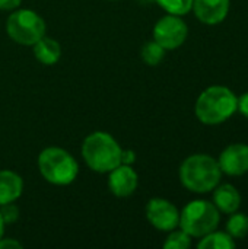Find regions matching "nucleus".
Returning a JSON list of instances; mask_svg holds the SVG:
<instances>
[{"instance_id": "obj_14", "label": "nucleus", "mask_w": 248, "mask_h": 249, "mask_svg": "<svg viewBox=\"0 0 248 249\" xmlns=\"http://www.w3.org/2000/svg\"><path fill=\"white\" fill-rule=\"evenodd\" d=\"M34 55L39 63L45 66H53L58 61L61 55V47L56 39L44 35L34 44Z\"/></svg>"}, {"instance_id": "obj_19", "label": "nucleus", "mask_w": 248, "mask_h": 249, "mask_svg": "<svg viewBox=\"0 0 248 249\" xmlns=\"http://www.w3.org/2000/svg\"><path fill=\"white\" fill-rule=\"evenodd\" d=\"M191 245V236L184 231H174L164 242L165 249H187Z\"/></svg>"}, {"instance_id": "obj_18", "label": "nucleus", "mask_w": 248, "mask_h": 249, "mask_svg": "<svg viewBox=\"0 0 248 249\" xmlns=\"http://www.w3.org/2000/svg\"><path fill=\"white\" fill-rule=\"evenodd\" d=\"M170 15L183 16L187 15L193 7V0H155Z\"/></svg>"}, {"instance_id": "obj_25", "label": "nucleus", "mask_w": 248, "mask_h": 249, "mask_svg": "<svg viewBox=\"0 0 248 249\" xmlns=\"http://www.w3.org/2000/svg\"><path fill=\"white\" fill-rule=\"evenodd\" d=\"M3 233H4V222H3V219L0 216V239L3 238Z\"/></svg>"}, {"instance_id": "obj_4", "label": "nucleus", "mask_w": 248, "mask_h": 249, "mask_svg": "<svg viewBox=\"0 0 248 249\" xmlns=\"http://www.w3.org/2000/svg\"><path fill=\"white\" fill-rule=\"evenodd\" d=\"M38 168L41 175L54 185H69L79 174L75 158L60 147L44 149L38 156Z\"/></svg>"}, {"instance_id": "obj_13", "label": "nucleus", "mask_w": 248, "mask_h": 249, "mask_svg": "<svg viewBox=\"0 0 248 249\" xmlns=\"http://www.w3.org/2000/svg\"><path fill=\"white\" fill-rule=\"evenodd\" d=\"M23 182L12 171H0V206L16 201L22 194Z\"/></svg>"}, {"instance_id": "obj_15", "label": "nucleus", "mask_w": 248, "mask_h": 249, "mask_svg": "<svg viewBox=\"0 0 248 249\" xmlns=\"http://www.w3.org/2000/svg\"><path fill=\"white\" fill-rule=\"evenodd\" d=\"M237 247L234 238L228 232H210L202 238L199 249H232Z\"/></svg>"}, {"instance_id": "obj_16", "label": "nucleus", "mask_w": 248, "mask_h": 249, "mask_svg": "<svg viewBox=\"0 0 248 249\" xmlns=\"http://www.w3.org/2000/svg\"><path fill=\"white\" fill-rule=\"evenodd\" d=\"M227 232L234 239H244L248 235V216L244 213H232L227 222Z\"/></svg>"}, {"instance_id": "obj_8", "label": "nucleus", "mask_w": 248, "mask_h": 249, "mask_svg": "<svg viewBox=\"0 0 248 249\" xmlns=\"http://www.w3.org/2000/svg\"><path fill=\"white\" fill-rule=\"evenodd\" d=\"M146 217L155 229L162 232H172L180 223V212L164 198H152L148 203Z\"/></svg>"}, {"instance_id": "obj_17", "label": "nucleus", "mask_w": 248, "mask_h": 249, "mask_svg": "<svg viewBox=\"0 0 248 249\" xmlns=\"http://www.w3.org/2000/svg\"><path fill=\"white\" fill-rule=\"evenodd\" d=\"M140 55L148 66H158L165 57V48L156 41H149L142 47Z\"/></svg>"}, {"instance_id": "obj_1", "label": "nucleus", "mask_w": 248, "mask_h": 249, "mask_svg": "<svg viewBox=\"0 0 248 249\" xmlns=\"http://www.w3.org/2000/svg\"><path fill=\"white\" fill-rule=\"evenodd\" d=\"M238 98L227 86H210L203 90L194 107L196 117L206 125H218L225 123L237 112Z\"/></svg>"}, {"instance_id": "obj_21", "label": "nucleus", "mask_w": 248, "mask_h": 249, "mask_svg": "<svg viewBox=\"0 0 248 249\" xmlns=\"http://www.w3.org/2000/svg\"><path fill=\"white\" fill-rule=\"evenodd\" d=\"M237 111H240L246 118H248V92L243 93L238 98V105H237Z\"/></svg>"}, {"instance_id": "obj_7", "label": "nucleus", "mask_w": 248, "mask_h": 249, "mask_svg": "<svg viewBox=\"0 0 248 249\" xmlns=\"http://www.w3.org/2000/svg\"><path fill=\"white\" fill-rule=\"evenodd\" d=\"M187 34V23L177 15L164 16L153 28V39L165 50H175L183 45Z\"/></svg>"}, {"instance_id": "obj_24", "label": "nucleus", "mask_w": 248, "mask_h": 249, "mask_svg": "<svg viewBox=\"0 0 248 249\" xmlns=\"http://www.w3.org/2000/svg\"><path fill=\"white\" fill-rule=\"evenodd\" d=\"M133 162H134V152H132V150H123L121 152V163L130 165Z\"/></svg>"}, {"instance_id": "obj_2", "label": "nucleus", "mask_w": 248, "mask_h": 249, "mask_svg": "<svg viewBox=\"0 0 248 249\" xmlns=\"http://www.w3.org/2000/svg\"><path fill=\"white\" fill-rule=\"evenodd\" d=\"M222 177L216 159L209 155H191L180 166V181L191 193L206 194L213 191Z\"/></svg>"}, {"instance_id": "obj_3", "label": "nucleus", "mask_w": 248, "mask_h": 249, "mask_svg": "<svg viewBox=\"0 0 248 249\" xmlns=\"http://www.w3.org/2000/svg\"><path fill=\"white\" fill-rule=\"evenodd\" d=\"M123 149L115 139L104 131L89 134L82 144V156L86 165L99 174H105L121 165Z\"/></svg>"}, {"instance_id": "obj_5", "label": "nucleus", "mask_w": 248, "mask_h": 249, "mask_svg": "<svg viewBox=\"0 0 248 249\" xmlns=\"http://www.w3.org/2000/svg\"><path fill=\"white\" fill-rule=\"evenodd\" d=\"M219 222L221 214L213 203L206 200H194L180 213L178 226H181V231L191 238H203L205 235L216 231Z\"/></svg>"}, {"instance_id": "obj_20", "label": "nucleus", "mask_w": 248, "mask_h": 249, "mask_svg": "<svg viewBox=\"0 0 248 249\" xmlns=\"http://www.w3.org/2000/svg\"><path fill=\"white\" fill-rule=\"evenodd\" d=\"M0 216H1V219L4 222V225L13 223L19 217V209L13 203L3 204V206H0Z\"/></svg>"}, {"instance_id": "obj_10", "label": "nucleus", "mask_w": 248, "mask_h": 249, "mask_svg": "<svg viewBox=\"0 0 248 249\" xmlns=\"http://www.w3.org/2000/svg\"><path fill=\"white\" fill-rule=\"evenodd\" d=\"M108 187L115 197H129L137 188V174L130 165H118L110 171Z\"/></svg>"}, {"instance_id": "obj_9", "label": "nucleus", "mask_w": 248, "mask_h": 249, "mask_svg": "<svg viewBox=\"0 0 248 249\" xmlns=\"http://www.w3.org/2000/svg\"><path fill=\"white\" fill-rule=\"evenodd\" d=\"M219 168L229 177H240L248 172V144H229L219 156Z\"/></svg>"}, {"instance_id": "obj_26", "label": "nucleus", "mask_w": 248, "mask_h": 249, "mask_svg": "<svg viewBox=\"0 0 248 249\" xmlns=\"http://www.w3.org/2000/svg\"><path fill=\"white\" fill-rule=\"evenodd\" d=\"M111 1H114V0H111Z\"/></svg>"}, {"instance_id": "obj_11", "label": "nucleus", "mask_w": 248, "mask_h": 249, "mask_svg": "<svg viewBox=\"0 0 248 249\" xmlns=\"http://www.w3.org/2000/svg\"><path fill=\"white\" fill-rule=\"evenodd\" d=\"M231 0H193V10L197 19L206 25H218L225 20Z\"/></svg>"}, {"instance_id": "obj_22", "label": "nucleus", "mask_w": 248, "mask_h": 249, "mask_svg": "<svg viewBox=\"0 0 248 249\" xmlns=\"http://www.w3.org/2000/svg\"><path fill=\"white\" fill-rule=\"evenodd\" d=\"M19 249L22 248V245L18 242V241H15V239H0V249Z\"/></svg>"}, {"instance_id": "obj_23", "label": "nucleus", "mask_w": 248, "mask_h": 249, "mask_svg": "<svg viewBox=\"0 0 248 249\" xmlns=\"http://www.w3.org/2000/svg\"><path fill=\"white\" fill-rule=\"evenodd\" d=\"M22 0H0V9L1 10H12L16 9L20 4Z\"/></svg>"}, {"instance_id": "obj_6", "label": "nucleus", "mask_w": 248, "mask_h": 249, "mask_svg": "<svg viewBox=\"0 0 248 249\" xmlns=\"http://www.w3.org/2000/svg\"><path fill=\"white\" fill-rule=\"evenodd\" d=\"M6 29L15 42L22 45H34L45 35V22L38 13L22 9L9 16Z\"/></svg>"}, {"instance_id": "obj_12", "label": "nucleus", "mask_w": 248, "mask_h": 249, "mask_svg": "<svg viewBox=\"0 0 248 249\" xmlns=\"http://www.w3.org/2000/svg\"><path fill=\"white\" fill-rule=\"evenodd\" d=\"M213 204L216 209L225 214H232L238 212L241 206V194L231 184H224L213 190Z\"/></svg>"}]
</instances>
